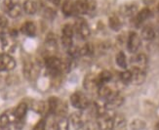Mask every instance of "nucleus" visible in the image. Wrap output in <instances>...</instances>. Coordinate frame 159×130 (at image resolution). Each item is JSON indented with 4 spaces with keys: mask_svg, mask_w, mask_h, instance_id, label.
<instances>
[{
    "mask_svg": "<svg viewBox=\"0 0 159 130\" xmlns=\"http://www.w3.org/2000/svg\"><path fill=\"white\" fill-rule=\"evenodd\" d=\"M93 46L89 43L84 44L82 47H79V54L80 56H89L93 53Z\"/></svg>",
    "mask_w": 159,
    "mask_h": 130,
    "instance_id": "31",
    "label": "nucleus"
},
{
    "mask_svg": "<svg viewBox=\"0 0 159 130\" xmlns=\"http://www.w3.org/2000/svg\"><path fill=\"white\" fill-rule=\"evenodd\" d=\"M88 0H74V16L88 14Z\"/></svg>",
    "mask_w": 159,
    "mask_h": 130,
    "instance_id": "13",
    "label": "nucleus"
},
{
    "mask_svg": "<svg viewBox=\"0 0 159 130\" xmlns=\"http://www.w3.org/2000/svg\"><path fill=\"white\" fill-rule=\"evenodd\" d=\"M132 74H133V79L132 82L134 84H143L144 80H146V71L140 70V68L132 67Z\"/></svg>",
    "mask_w": 159,
    "mask_h": 130,
    "instance_id": "14",
    "label": "nucleus"
},
{
    "mask_svg": "<svg viewBox=\"0 0 159 130\" xmlns=\"http://www.w3.org/2000/svg\"><path fill=\"white\" fill-rule=\"evenodd\" d=\"M74 34V27L70 24H66L63 26L61 30V35L63 36H67V37H72L73 38Z\"/></svg>",
    "mask_w": 159,
    "mask_h": 130,
    "instance_id": "30",
    "label": "nucleus"
},
{
    "mask_svg": "<svg viewBox=\"0 0 159 130\" xmlns=\"http://www.w3.org/2000/svg\"><path fill=\"white\" fill-rule=\"evenodd\" d=\"M108 26L113 31H119L121 26H122V23L118 17L113 16V17H110L108 20Z\"/></svg>",
    "mask_w": 159,
    "mask_h": 130,
    "instance_id": "27",
    "label": "nucleus"
},
{
    "mask_svg": "<svg viewBox=\"0 0 159 130\" xmlns=\"http://www.w3.org/2000/svg\"><path fill=\"white\" fill-rule=\"evenodd\" d=\"M113 130H127L126 119L123 115L115 114L113 118Z\"/></svg>",
    "mask_w": 159,
    "mask_h": 130,
    "instance_id": "17",
    "label": "nucleus"
},
{
    "mask_svg": "<svg viewBox=\"0 0 159 130\" xmlns=\"http://www.w3.org/2000/svg\"><path fill=\"white\" fill-rule=\"evenodd\" d=\"M158 48H159V43H158Z\"/></svg>",
    "mask_w": 159,
    "mask_h": 130,
    "instance_id": "38",
    "label": "nucleus"
},
{
    "mask_svg": "<svg viewBox=\"0 0 159 130\" xmlns=\"http://www.w3.org/2000/svg\"><path fill=\"white\" fill-rule=\"evenodd\" d=\"M141 35L143 39L147 41H151L155 38V30H153V27H151L150 26H146L143 27Z\"/></svg>",
    "mask_w": 159,
    "mask_h": 130,
    "instance_id": "21",
    "label": "nucleus"
},
{
    "mask_svg": "<svg viewBox=\"0 0 159 130\" xmlns=\"http://www.w3.org/2000/svg\"><path fill=\"white\" fill-rule=\"evenodd\" d=\"M61 11L65 16H74V0H66L61 5Z\"/></svg>",
    "mask_w": 159,
    "mask_h": 130,
    "instance_id": "20",
    "label": "nucleus"
},
{
    "mask_svg": "<svg viewBox=\"0 0 159 130\" xmlns=\"http://www.w3.org/2000/svg\"><path fill=\"white\" fill-rule=\"evenodd\" d=\"M7 24H8V21H7L6 17L3 16L2 14H0V30H3L7 26Z\"/></svg>",
    "mask_w": 159,
    "mask_h": 130,
    "instance_id": "34",
    "label": "nucleus"
},
{
    "mask_svg": "<svg viewBox=\"0 0 159 130\" xmlns=\"http://www.w3.org/2000/svg\"><path fill=\"white\" fill-rule=\"evenodd\" d=\"M157 129L159 130V121H158V123H157Z\"/></svg>",
    "mask_w": 159,
    "mask_h": 130,
    "instance_id": "37",
    "label": "nucleus"
},
{
    "mask_svg": "<svg viewBox=\"0 0 159 130\" xmlns=\"http://www.w3.org/2000/svg\"><path fill=\"white\" fill-rule=\"evenodd\" d=\"M26 112H27V104L25 102H22L14 109V114H15L17 120H23L26 114Z\"/></svg>",
    "mask_w": 159,
    "mask_h": 130,
    "instance_id": "19",
    "label": "nucleus"
},
{
    "mask_svg": "<svg viewBox=\"0 0 159 130\" xmlns=\"http://www.w3.org/2000/svg\"><path fill=\"white\" fill-rule=\"evenodd\" d=\"M115 62L118 67H120L121 68H123V70H126L127 68V58H126V55L124 52L120 51L117 53L116 57H115Z\"/></svg>",
    "mask_w": 159,
    "mask_h": 130,
    "instance_id": "26",
    "label": "nucleus"
},
{
    "mask_svg": "<svg viewBox=\"0 0 159 130\" xmlns=\"http://www.w3.org/2000/svg\"><path fill=\"white\" fill-rule=\"evenodd\" d=\"M148 57L143 53L137 54L134 57L131 58V65H132V67L146 71V68L148 67Z\"/></svg>",
    "mask_w": 159,
    "mask_h": 130,
    "instance_id": "10",
    "label": "nucleus"
},
{
    "mask_svg": "<svg viewBox=\"0 0 159 130\" xmlns=\"http://www.w3.org/2000/svg\"><path fill=\"white\" fill-rule=\"evenodd\" d=\"M24 72H25V77H27L29 79L35 78L37 77L38 72H39V67L35 63H32V62H27V63L25 64Z\"/></svg>",
    "mask_w": 159,
    "mask_h": 130,
    "instance_id": "11",
    "label": "nucleus"
},
{
    "mask_svg": "<svg viewBox=\"0 0 159 130\" xmlns=\"http://www.w3.org/2000/svg\"><path fill=\"white\" fill-rule=\"evenodd\" d=\"M115 114H110V109L105 114L98 116V127L99 130H113V118Z\"/></svg>",
    "mask_w": 159,
    "mask_h": 130,
    "instance_id": "5",
    "label": "nucleus"
},
{
    "mask_svg": "<svg viewBox=\"0 0 159 130\" xmlns=\"http://www.w3.org/2000/svg\"><path fill=\"white\" fill-rule=\"evenodd\" d=\"M14 44L13 35L12 34H6V33H0V54H3L9 52L12 50Z\"/></svg>",
    "mask_w": 159,
    "mask_h": 130,
    "instance_id": "8",
    "label": "nucleus"
},
{
    "mask_svg": "<svg viewBox=\"0 0 159 130\" xmlns=\"http://www.w3.org/2000/svg\"><path fill=\"white\" fill-rule=\"evenodd\" d=\"M120 12L124 17H133L137 13V8L135 5H123Z\"/></svg>",
    "mask_w": 159,
    "mask_h": 130,
    "instance_id": "25",
    "label": "nucleus"
},
{
    "mask_svg": "<svg viewBox=\"0 0 159 130\" xmlns=\"http://www.w3.org/2000/svg\"><path fill=\"white\" fill-rule=\"evenodd\" d=\"M54 130H67L68 129V121L65 116H60V118L54 122L53 124Z\"/></svg>",
    "mask_w": 159,
    "mask_h": 130,
    "instance_id": "23",
    "label": "nucleus"
},
{
    "mask_svg": "<svg viewBox=\"0 0 159 130\" xmlns=\"http://www.w3.org/2000/svg\"><path fill=\"white\" fill-rule=\"evenodd\" d=\"M20 31L26 36L34 37L36 34V26L32 22H25L20 27Z\"/></svg>",
    "mask_w": 159,
    "mask_h": 130,
    "instance_id": "15",
    "label": "nucleus"
},
{
    "mask_svg": "<svg viewBox=\"0 0 159 130\" xmlns=\"http://www.w3.org/2000/svg\"><path fill=\"white\" fill-rule=\"evenodd\" d=\"M84 88L89 92H98L99 88H100V84L98 82V79H97V75L94 74H88L87 77L84 78Z\"/></svg>",
    "mask_w": 159,
    "mask_h": 130,
    "instance_id": "9",
    "label": "nucleus"
},
{
    "mask_svg": "<svg viewBox=\"0 0 159 130\" xmlns=\"http://www.w3.org/2000/svg\"><path fill=\"white\" fill-rule=\"evenodd\" d=\"M1 9L7 13L9 15V17L13 18V19H16L18 17L20 16L22 14L23 8L19 3H15L13 2L12 0H2L1 3Z\"/></svg>",
    "mask_w": 159,
    "mask_h": 130,
    "instance_id": "1",
    "label": "nucleus"
},
{
    "mask_svg": "<svg viewBox=\"0 0 159 130\" xmlns=\"http://www.w3.org/2000/svg\"><path fill=\"white\" fill-rule=\"evenodd\" d=\"M45 129V121L44 120H41L39 121L36 126L34 127V130H44Z\"/></svg>",
    "mask_w": 159,
    "mask_h": 130,
    "instance_id": "35",
    "label": "nucleus"
},
{
    "mask_svg": "<svg viewBox=\"0 0 159 130\" xmlns=\"http://www.w3.org/2000/svg\"><path fill=\"white\" fill-rule=\"evenodd\" d=\"M120 79L123 83L125 84H128V83H131L132 82V79H133V74H132V72L131 70H124L122 72H120Z\"/></svg>",
    "mask_w": 159,
    "mask_h": 130,
    "instance_id": "28",
    "label": "nucleus"
},
{
    "mask_svg": "<svg viewBox=\"0 0 159 130\" xmlns=\"http://www.w3.org/2000/svg\"><path fill=\"white\" fill-rule=\"evenodd\" d=\"M74 33H76V35L81 39H87L90 34H91V30L87 24V22L83 19H78L75 22L74 26Z\"/></svg>",
    "mask_w": 159,
    "mask_h": 130,
    "instance_id": "4",
    "label": "nucleus"
},
{
    "mask_svg": "<svg viewBox=\"0 0 159 130\" xmlns=\"http://www.w3.org/2000/svg\"><path fill=\"white\" fill-rule=\"evenodd\" d=\"M141 47V37L135 31L129 33L128 40H127V48L130 53H136Z\"/></svg>",
    "mask_w": 159,
    "mask_h": 130,
    "instance_id": "7",
    "label": "nucleus"
},
{
    "mask_svg": "<svg viewBox=\"0 0 159 130\" xmlns=\"http://www.w3.org/2000/svg\"><path fill=\"white\" fill-rule=\"evenodd\" d=\"M70 120L72 122L73 126L76 130H83L84 129V120L82 119L81 115L79 114H73L70 116Z\"/></svg>",
    "mask_w": 159,
    "mask_h": 130,
    "instance_id": "24",
    "label": "nucleus"
},
{
    "mask_svg": "<svg viewBox=\"0 0 159 130\" xmlns=\"http://www.w3.org/2000/svg\"><path fill=\"white\" fill-rule=\"evenodd\" d=\"M43 15L47 19L52 20L55 17V15H56V13H55V11L53 9H51V8H45L44 11H43Z\"/></svg>",
    "mask_w": 159,
    "mask_h": 130,
    "instance_id": "33",
    "label": "nucleus"
},
{
    "mask_svg": "<svg viewBox=\"0 0 159 130\" xmlns=\"http://www.w3.org/2000/svg\"><path fill=\"white\" fill-rule=\"evenodd\" d=\"M151 16V11L148 8H143L142 9L136 16V25L141 26L147 20H148Z\"/></svg>",
    "mask_w": 159,
    "mask_h": 130,
    "instance_id": "18",
    "label": "nucleus"
},
{
    "mask_svg": "<svg viewBox=\"0 0 159 130\" xmlns=\"http://www.w3.org/2000/svg\"><path fill=\"white\" fill-rule=\"evenodd\" d=\"M46 106H45V103L43 102H34L33 105H32V109H34L35 112L39 113V114H42L45 112L46 109Z\"/></svg>",
    "mask_w": 159,
    "mask_h": 130,
    "instance_id": "32",
    "label": "nucleus"
},
{
    "mask_svg": "<svg viewBox=\"0 0 159 130\" xmlns=\"http://www.w3.org/2000/svg\"><path fill=\"white\" fill-rule=\"evenodd\" d=\"M17 120L14 111H7L0 116V125L2 127H7L11 123H15Z\"/></svg>",
    "mask_w": 159,
    "mask_h": 130,
    "instance_id": "12",
    "label": "nucleus"
},
{
    "mask_svg": "<svg viewBox=\"0 0 159 130\" xmlns=\"http://www.w3.org/2000/svg\"><path fill=\"white\" fill-rule=\"evenodd\" d=\"M111 78H112V74L108 71H102L97 75V79H98L100 86L107 84L108 82L111 80Z\"/></svg>",
    "mask_w": 159,
    "mask_h": 130,
    "instance_id": "22",
    "label": "nucleus"
},
{
    "mask_svg": "<svg viewBox=\"0 0 159 130\" xmlns=\"http://www.w3.org/2000/svg\"><path fill=\"white\" fill-rule=\"evenodd\" d=\"M48 1L51 2L54 5H56V6H59L61 4V0H48Z\"/></svg>",
    "mask_w": 159,
    "mask_h": 130,
    "instance_id": "36",
    "label": "nucleus"
},
{
    "mask_svg": "<svg viewBox=\"0 0 159 130\" xmlns=\"http://www.w3.org/2000/svg\"><path fill=\"white\" fill-rule=\"evenodd\" d=\"M71 105L78 109H85L90 106V100L87 96L82 92H75L70 96Z\"/></svg>",
    "mask_w": 159,
    "mask_h": 130,
    "instance_id": "3",
    "label": "nucleus"
},
{
    "mask_svg": "<svg viewBox=\"0 0 159 130\" xmlns=\"http://www.w3.org/2000/svg\"><path fill=\"white\" fill-rule=\"evenodd\" d=\"M130 127L132 130H143V129H144V127H146V122H144L143 119L136 118L131 121Z\"/></svg>",
    "mask_w": 159,
    "mask_h": 130,
    "instance_id": "29",
    "label": "nucleus"
},
{
    "mask_svg": "<svg viewBox=\"0 0 159 130\" xmlns=\"http://www.w3.org/2000/svg\"><path fill=\"white\" fill-rule=\"evenodd\" d=\"M16 67V61L9 54H0V72H9Z\"/></svg>",
    "mask_w": 159,
    "mask_h": 130,
    "instance_id": "6",
    "label": "nucleus"
},
{
    "mask_svg": "<svg viewBox=\"0 0 159 130\" xmlns=\"http://www.w3.org/2000/svg\"><path fill=\"white\" fill-rule=\"evenodd\" d=\"M48 109L50 113L60 116H64L66 112V105L57 97H51L48 101Z\"/></svg>",
    "mask_w": 159,
    "mask_h": 130,
    "instance_id": "2",
    "label": "nucleus"
},
{
    "mask_svg": "<svg viewBox=\"0 0 159 130\" xmlns=\"http://www.w3.org/2000/svg\"><path fill=\"white\" fill-rule=\"evenodd\" d=\"M23 10L27 15H34L38 11V3L33 0H25L23 4Z\"/></svg>",
    "mask_w": 159,
    "mask_h": 130,
    "instance_id": "16",
    "label": "nucleus"
}]
</instances>
